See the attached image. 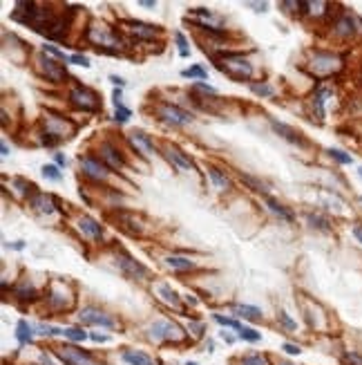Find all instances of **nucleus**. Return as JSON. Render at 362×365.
<instances>
[{"label":"nucleus","mask_w":362,"mask_h":365,"mask_svg":"<svg viewBox=\"0 0 362 365\" xmlns=\"http://www.w3.org/2000/svg\"><path fill=\"white\" fill-rule=\"evenodd\" d=\"M215 68L219 72H223L226 77H230L232 81H244V79L253 77V65L244 56H237V54H226L215 59Z\"/></svg>","instance_id":"obj_1"},{"label":"nucleus","mask_w":362,"mask_h":365,"mask_svg":"<svg viewBox=\"0 0 362 365\" xmlns=\"http://www.w3.org/2000/svg\"><path fill=\"white\" fill-rule=\"evenodd\" d=\"M156 114H159L161 121L170 123V126H188V123H192L190 112L177 108V105H170V103H161L159 108H156Z\"/></svg>","instance_id":"obj_2"},{"label":"nucleus","mask_w":362,"mask_h":365,"mask_svg":"<svg viewBox=\"0 0 362 365\" xmlns=\"http://www.w3.org/2000/svg\"><path fill=\"white\" fill-rule=\"evenodd\" d=\"M87 38L94 43V45H98L101 47L103 45V50L105 52H119V38L114 36V34L110 32V29H105V27H98V25H94V27H89L87 29Z\"/></svg>","instance_id":"obj_3"},{"label":"nucleus","mask_w":362,"mask_h":365,"mask_svg":"<svg viewBox=\"0 0 362 365\" xmlns=\"http://www.w3.org/2000/svg\"><path fill=\"white\" fill-rule=\"evenodd\" d=\"M70 99H72V103H74L76 108L85 110V112H92V110H98V96L94 94L92 90L83 88V86L74 88V90L70 92Z\"/></svg>","instance_id":"obj_4"},{"label":"nucleus","mask_w":362,"mask_h":365,"mask_svg":"<svg viewBox=\"0 0 362 365\" xmlns=\"http://www.w3.org/2000/svg\"><path fill=\"white\" fill-rule=\"evenodd\" d=\"M150 336L154 341H179L181 338V329L170 320H154L150 325Z\"/></svg>","instance_id":"obj_5"},{"label":"nucleus","mask_w":362,"mask_h":365,"mask_svg":"<svg viewBox=\"0 0 362 365\" xmlns=\"http://www.w3.org/2000/svg\"><path fill=\"white\" fill-rule=\"evenodd\" d=\"M58 359L65 365H94L92 356H89L87 352L78 350V347H70V345L58 350Z\"/></svg>","instance_id":"obj_6"},{"label":"nucleus","mask_w":362,"mask_h":365,"mask_svg":"<svg viewBox=\"0 0 362 365\" xmlns=\"http://www.w3.org/2000/svg\"><path fill=\"white\" fill-rule=\"evenodd\" d=\"M78 320L83 325H98V327H114V320L110 316H105L101 309H94V307H87L78 314Z\"/></svg>","instance_id":"obj_7"},{"label":"nucleus","mask_w":362,"mask_h":365,"mask_svg":"<svg viewBox=\"0 0 362 365\" xmlns=\"http://www.w3.org/2000/svg\"><path fill=\"white\" fill-rule=\"evenodd\" d=\"M80 166H83L85 175L92 177V180H107V175H110L105 164L96 162V159H92V157H80Z\"/></svg>","instance_id":"obj_8"},{"label":"nucleus","mask_w":362,"mask_h":365,"mask_svg":"<svg viewBox=\"0 0 362 365\" xmlns=\"http://www.w3.org/2000/svg\"><path fill=\"white\" fill-rule=\"evenodd\" d=\"M119 265H121V269L125 271V274L130 275V278H145L147 275V269L141 265V262H137V260H132V258H119Z\"/></svg>","instance_id":"obj_9"},{"label":"nucleus","mask_w":362,"mask_h":365,"mask_svg":"<svg viewBox=\"0 0 362 365\" xmlns=\"http://www.w3.org/2000/svg\"><path fill=\"white\" fill-rule=\"evenodd\" d=\"M125 27H130V32H132L137 38H141V41H150V38H154V34H156V29L152 27V25L139 23V20H125Z\"/></svg>","instance_id":"obj_10"},{"label":"nucleus","mask_w":362,"mask_h":365,"mask_svg":"<svg viewBox=\"0 0 362 365\" xmlns=\"http://www.w3.org/2000/svg\"><path fill=\"white\" fill-rule=\"evenodd\" d=\"M29 204H31V206H34L38 213H43V215H52V213L56 211V206H54V199L49 197V195H45V193L31 195Z\"/></svg>","instance_id":"obj_11"},{"label":"nucleus","mask_w":362,"mask_h":365,"mask_svg":"<svg viewBox=\"0 0 362 365\" xmlns=\"http://www.w3.org/2000/svg\"><path fill=\"white\" fill-rule=\"evenodd\" d=\"M40 63H43L45 77H47L49 81H54V83H61L63 79L67 77V74H65V70H63L61 65L56 63V61H52V59H43V61H40Z\"/></svg>","instance_id":"obj_12"},{"label":"nucleus","mask_w":362,"mask_h":365,"mask_svg":"<svg viewBox=\"0 0 362 365\" xmlns=\"http://www.w3.org/2000/svg\"><path fill=\"white\" fill-rule=\"evenodd\" d=\"M78 229L83 231V233H87L89 238H94V240H101L103 238V229H101V224H98L96 220H92L89 215H83L78 220Z\"/></svg>","instance_id":"obj_13"},{"label":"nucleus","mask_w":362,"mask_h":365,"mask_svg":"<svg viewBox=\"0 0 362 365\" xmlns=\"http://www.w3.org/2000/svg\"><path fill=\"white\" fill-rule=\"evenodd\" d=\"M130 144H132L134 148H137L139 153H143V155H152V153H154V144H152L150 137L143 135V132H132V135H130Z\"/></svg>","instance_id":"obj_14"},{"label":"nucleus","mask_w":362,"mask_h":365,"mask_svg":"<svg viewBox=\"0 0 362 365\" xmlns=\"http://www.w3.org/2000/svg\"><path fill=\"white\" fill-rule=\"evenodd\" d=\"M271 126H273V130H275L277 135H282V137H284V139H289L290 144H299V146L304 144V139H302V137H299L297 132L293 130V128H289V126H286V123H280V121H275V119H273V121H271Z\"/></svg>","instance_id":"obj_15"},{"label":"nucleus","mask_w":362,"mask_h":365,"mask_svg":"<svg viewBox=\"0 0 362 365\" xmlns=\"http://www.w3.org/2000/svg\"><path fill=\"white\" fill-rule=\"evenodd\" d=\"M123 361L125 363H130V365H154V361H152L147 354H143V352H134V350L123 352Z\"/></svg>","instance_id":"obj_16"},{"label":"nucleus","mask_w":362,"mask_h":365,"mask_svg":"<svg viewBox=\"0 0 362 365\" xmlns=\"http://www.w3.org/2000/svg\"><path fill=\"white\" fill-rule=\"evenodd\" d=\"M168 159L174 164V166L181 168V171H190V168H192V162L179 148H168Z\"/></svg>","instance_id":"obj_17"},{"label":"nucleus","mask_w":362,"mask_h":365,"mask_svg":"<svg viewBox=\"0 0 362 365\" xmlns=\"http://www.w3.org/2000/svg\"><path fill=\"white\" fill-rule=\"evenodd\" d=\"M101 155H103V159H105V162L110 164L112 168L123 166V157H121V155L116 153V150L112 148L110 144H103V146H101Z\"/></svg>","instance_id":"obj_18"},{"label":"nucleus","mask_w":362,"mask_h":365,"mask_svg":"<svg viewBox=\"0 0 362 365\" xmlns=\"http://www.w3.org/2000/svg\"><path fill=\"white\" fill-rule=\"evenodd\" d=\"M165 265L170 267V269H177V271H188L195 267V262L190 260V258H181V256H168L165 258Z\"/></svg>","instance_id":"obj_19"},{"label":"nucleus","mask_w":362,"mask_h":365,"mask_svg":"<svg viewBox=\"0 0 362 365\" xmlns=\"http://www.w3.org/2000/svg\"><path fill=\"white\" fill-rule=\"evenodd\" d=\"M16 338L20 345H27V343H31V338H34V332H31V325L27 323V320H18L16 325Z\"/></svg>","instance_id":"obj_20"},{"label":"nucleus","mask_w":362,"mask_h":365,"mask_svg":"<svg viewBox=\"0 0 362 365\" xmlns=\"http://www.w3.org/2000/svg\"><path fill=\"white\" fill-rule=\"evenodd\" d=\"M353 32H356V20L351 16H344V18H340L335 23V34L338 36H351Z\"/></svg>","instance_id":"obj_21"},{"label":"nucleus","mask_w":362,"mask_h":365,"mask_svg":"<svg viewBox=\"0 0 362 365\" xmlns=\"http://www.w3.org/2000/svg\"><path fill=\"white\" fill-rule=\"evenodd\" d=\"M266 206H268V211L271 213H275L280 220H284V222H293V213L290 211H286L284 206H282L280 202H275V199H271V197H266Z\"/></svg>","instance_id":"obj_22"},{"label":"nucleus","mask_w":362,"mask_h":365,"mask_svg":"<svg viewBox=\"0 0 362 365\" xmlns=\"http://www.w3.org/2000/svg\"><path fill=\"white\" fill-rule=\"evenodd\" d=\"M235 311L239 316H244V318H248V320H259V318H262V311H259L257 307H253V305H239V307H235Z\"/></svg>","instance_id":"obj_23"},{"label":"nucleus","mask_w":362,"mask_h":365,"mask_svg":"<svg viewBox=\"0 0 362 365\" xmlns=\"http://www.w3.org/2000/svg\"><path fill=\"white\" fill-rule=\"evenodd\" d=\"M159 293H161V298H163L168 305H172V307H177V309H179V296H177V291H172L168 284H159Z\"/></svg>","instance_id":"obj_24"},{"label":"nucleus","mask_w":362,"mask_h":365,"mask_svg":"<svg viewBox=\"0 0 362 365\" xmlns=\"http://www.w3.org/2000/svg\"><path fill=\"white\" fill-rule=\"evenodd\" d=\"M208 175H210V180H213V184L217 186L219 190L228 188V184H230V182H228V177H226V175H221V173H219L217 168H208Z\"/></svg>","instance_id":"obj_25"},{"label":"nucleus","mask_w":362,"mask_h":365,"mask_svg":"<svg viewBox=\"0 0 362 365\" xmlns=\"http://www.w3.org/2000/svg\"><path fill=\"white\" fill-rule=\"evenodd\" d=\"M250 92L257 96H273L275 94L273 86H268V83H250Z\"/></svg>","instance_id":"obj_26"},{"label":"nucleus","mask_w":362,"mask_h":365,"mask_svg":"<svg viewBox=\"0 0 362 365\" xmlns=\"http://www.w3.org/2000/svg\"><path fill=\"white\" fill-rule=\"evenodd\" d=\"M329 94H331V92H329V90H324V88H322V90L317 92L315 96H313V103H315V108H317V114H320V117H322V114H324V101H326V96H329Z\"/></svg>","instance_id":"obj_27"},{"label":"nucleus","mask_w":362,"mask_h":365,"mask_svg":"<svg viewBox=\"0 0 362 365\" xmlns=\"http://www.w3.org/2000/svg\"><path fill=\"white\" fill-rule=\"evenodd\" d=\"M43 177H47V180L52 182H61V171H58V166H54V164H45L43 166Z\"/></svg>","instance_id":"obj_28"},{"label":"nucleus","mask_w":362,"mask_h":365,"mask_svg":"<svg viewBox=\"0 0 362 365\" xmlns=\"http://www.w3.org/2000/svg\"><path fill=\"white\" fill-rule=\"evenodd\" d=\"M130 117H132V112H130L128 108H123V105H116V112H114V121L119 123H128Z\"/></svg>","instance_id":"obj_29"},{"label":"nucleus","mask_w":362,"mask_h":365,"mask_svg":"<svg viewBox=\"0 0 362 365\" xmlns=\"http://www.w3.org/2000/svg\"><path fill=\"white\" fill-rule=\"evenodd\" d=\"M329 155H331V157H333L338 164H351V162H353L351 155L342 153V150H338V148H331V150H329Z\"/></svg>","instance_id":"obj_30"},{"label":"nucleus","mask_w":362,"mask_h":365,"mask_svg":"<svg viewBox=\"0 0 362 365\" xmlns=\"http://www.w3.org/2000/svg\"><path fill=\"white\" fill-rule=\"evenodd\" d=\"M181 77H190V79H206L208 74H206V70H204V68L195 65V68H190V70H183Z\"/></svg>","instance_id":"obj_31"},{"label":"nucleus","mask_w":362,"mask_h":365,"mask_svg":"<svg viewBox=\"0 0 362 365\" xmlns=\"http://www.w3.org/2000/svg\"><path fill=\"white\" fill-rule=\"evenodd\" d=\"M215 320H217L219 325H226V327H235V329H241V325L237 323L235 318H226V316H221V314H215Z\"/></svg>","instance_id":"obj_32"},{"label":"nucleus","mask_w":362,"mask_h":365,"mask_svg":"<svg viewBox=\"0 0 362 365\" xmlns=\"http://www.w3.org/2000/svg\"><path fill=\"white\" fill-rule=\"evenodd\" d=\"M239 336L244 338V341H250V343L259 341V334L255 332V329H250V327H241V329H239Z\"/></svg>","instance_id":"obj_33"},{"label":"nucleus","mask_w":362,"mask_h":365,"mask_svg":"<svg viewBox=\"0 0 362 365\" xmlns=\"http://www.w3.org/2000/svg\"><path fill=\"white\" fill-rule=\"evenodd\" d=\"M241 365H266V359H262L259 354H250L241 359Z\"/></svg>","instance_id":"obj_34"},{"label":"nucleus","mask_w":362,"mask_h":365,"mask_svg":"<svg viewBox=\"0 0 362 365\" xmlns=\"http://www.w3.org/2000/svg\"><path fill=\"white\" fill-rule=\"evenodd\" d=\"M174 38H177V45H179V54H181V56L190 54V50H188V43H186V38H183V34L177 32V34H174Z\"/></svg>","instance_id":"obj_35"},{"label":"nucleus","mask_w":362,"mask_h":365,"mask_svg":"<svg viewBox=\"0 0 362 365\" xmlns=\"http://www.w3.org/2000/svg\"><path fill=\"white\" fill-rule=\"evenodd\" d=\"M65 336L72 338V341H85V338H87V334L80 332V329H76V327H70V329H65Z\"/></svg>","instance_id":"obj_36"},{"label":"nucleus","mask_w":362,"mask_h":365,"mask_svg":"<svg viewBox=\"0 0 362 365\" xmlns=\"http://www.w3.org/2000/svg\"><path fill=\"white\" fill-rule=\"evenodd\" d=\"M277 320H280V323L284 325V327H289V329H295V327H297V325H295V320L290 318V316L286 314V311H280V314H277Z\"/></svg>","instance_id":"obj_37"},{"label":"nucleus","mask_w":362,"mask_h":365,"mask_svg":"<svg viewBox=\"0 0 362 365\" xmlns=\"http://www.w3.org/2000/svg\"><path fill=\"white\" fill-rule=\"evenodd\" d=\"M342 359H344V363L347 365H362V356L356 354V352H347Z\"/></svg>","instance_id":"obj_38"},{"label":"nucleus","mask_w":362,"mask_h":365,"mask_svg":"<svg viewBox=\"0 0 362 365\" xmlns=\"http://www.w3.org/2000/svg\"><path fill=\"white\" fill-rule=\"evenodd\" d=\"M43 50L49 52L52 56H56V59H61V61H70V56H65V52H61L58 47H54V45H43Z\"/></svg>","instance_id":"obj_39"},{"label":"nucleus","mask_w":362,"mask_h":365,"mask_svg":"<svg viewBox=\"0 0 362 365\" xmlns=\"http://www.w3.org/2000/svg\"><path fill=\"white\" fill-rule=\"evenodd\" d=\"M308 222H313V226H317V229H322V231H329V224H326V220H324V217L308 215Z\"/></svg>","instance_id":"obj_40"},{"label":"nucleus","mask_w":362,"mask_h":365,"mask_svg":"<svg viewBox=\"0 0 362 365\" xmlns=\"http://www.w3.org/2000/svg\"><path fill=\"white\" fill-rule=\"evenodd\" d=\"M70 63H74V65H83V68H89L87 56H83V54H72V56H70Z\"/></svg>","instance_id":"obj_41"},{"label":"nucleus","mask_w":362,"mask_h":365,"mask_svg":"<svg viewBox=\"0 0 362 365\" xmlns=\"http://www.w3.org/2000/svg\"><path fill=\"white\" fill-rule=\"evenodd\" d=\"M282 350H284L286 354H290V356H295V354H299V352H302L297 345H293V343H284V347H282Z\"/></svg>","instance_id":"obj_42"},{"label":"nucleus","mask_w":362,"mask_h":365,"mask_svg":"<svg viewBox=\"0 0 362 365\" xmlns=\"http://www.w3.org/2000/svg\"><path fill=\"white\" fill-rule=\"evenodd\" d=\"M197 88H199V90H204V92H208V94H215V88H213V86H206V83H197Z\"/></svg>","instance_id":"obj_43"},{"label":"nucleus","mask_w":362,"mask_h":365,"mask_svg":"<svg viewBox=\"0 0 362 365\" xmlns=\"http://www.w3.org/2000/svg\"><path fill=\"white\" fill-rule=\"evenodd\" d=\"M353 235H356V240L358 242H362V226L358 224V226H353Z\"/></svg>","instance_id":"obj_44"},{"label":"nucleus","mask_w":362,"mask_h":365,"mask_svg":"<svg viewBox=\"0 0 362 365\" xmlns=\"http://www.w3.org/2000/svg\"><path fill=\"white\" fill-rule=\"evenodd\" d=\"M89 338H92L94 343H105V341H107V336H101V334H92Z\"/></svg>","instance_id":"obj_45"},{"label":"nucleus","mask_w":362,"mask_h":365,"mask_svg":"<svg viewBox=\"0 0 362 365\" xmlns=\"http://www.w3.org/2000/svg\"><path fill=\"white\" fill-rule=\"evenodd\" d=\"M110 81L114 83V86H125V81H123V79H121V77H114V74H112V77H110Z\"/></svg>","instance_id":"obj_46"},{"label":"nucleus","mask_w":362,"mask_h":365,"mask_svg":"<svg viewBox=\"0 0 362 365\" xmlns=\"http://www.w3.org/2000/svg\"><path fill=\"white\" fill-rule=\"evenodd\" d=\"M0 148H2V157H7V155H9V146L2 141V146H0Z\"/></svg>","instance_id":"obj_47"},{"label":"nucleus","mask_w":362,"mask_h":365,"mask_svg":"<svg viewBox=\"0 0 362 365\" xmlns=\"http://www.w3.org/2000/svg\"><path fill=\"white\" fill-rule=\"evenodd\" d=\"M141 5L143 7H154V2H152V0H141Z\"/></svg>","instance_id":"obj_48"},{"label":"nucleus","mask_w":362,"mask_h":365,"mask_svg":"<svg viewBox=\"0 0 362 365\" xmlns=\"http://www.w3.org/2000/svg\"><path fill=\"white\" fill-rule=\"evenodd\" d=\"M56 164H61L63 166V164H65V157H63V155H56Z\"/></svg>","instance_id":"obj_49"},{"label":"nucleus","mask_w":362,"mask_h":365,"mask_svg":"<svg viewBox=\"0 0 362 365\" xmlns=\"http://www.w3.org/2000/svg\"><path fill=\"white\" fill-rule=\"evenodd\" d=\"M277 365H293V363H289V361H280Z\"/></svg>","instance_id":"obj_50"},{"label":"nucleus","mask_w":362,"mask_h":365,"mask_svg":"<svg viewBox=\"0 0 362 365\" xmlns=\"http://www.w3.org/2000/svg\"><path fill=\"white\" fill-rule=\"evenodd\" d=\"M358 173H360V177H362V166H360V171H358Z\"/></svg>","instance_id":"obj_51"},{"label":"nucleus","mask_w":362,"mask_h":365,"mask_svg":"<svg viewBox=\"0 0 362 365\" xmlns=\"http://www.w3.org/2000/svg\"><path fill=\"white\" fill-rule=\"evenodd\" d=\"M186 365H197V363H186Z\"/></svg>","instance_id":"obj_52"}]
</instances>
